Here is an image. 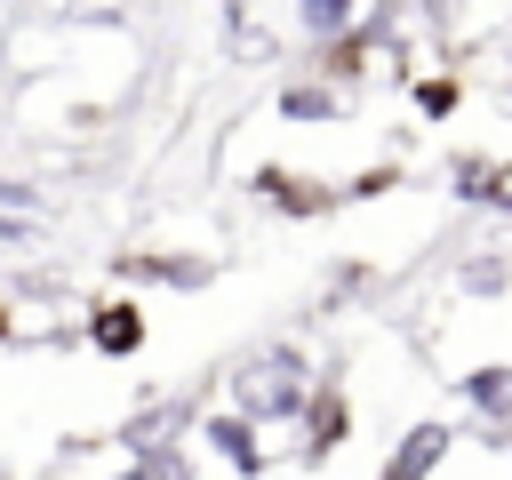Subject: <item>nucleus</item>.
I'll return each instance as SVG.
<instances>
[{
	"label": "nucleus",
	"mask_w": 512,
	"mask_h": 480,
	"mask_svg": "<svg viewBox=\"0 0 512 480\" xmlns=\"http://www.w3.org/2000/svg\"><path fill=\"white\" fill-rule=\"evenodd\" d=\"M312 384H320V376H312L304 344L272 336V344H256V352H240V360L224 368V408H232V416H248L256 432H264V424H288V432H296V416H304Z\"/></svg>",
	"instance_id": "f257e3e1"
},
{
	"label": "nucleus",
	"mask_w": 512,
	"mask_h": 480,
	"mask_svg": "<svg viewBox=\"0 0 512 480\" xmlns=\"http://www.w3.org/2000/svg\"><path fill=\"white\" fill-rule=\"evenodd\" d=\"M192 440H200V456H216L232 480H264V472H272V448H264V432H256L248 416H232V408H200Z\"/></svg>",
	"instance_id": "f03ea898"
},
{
	"label": "nucleus",
	"mask_w": 512,
	"mask_h": 480,
	"mask_svg": "<svg viewBox=\"0 0 512 480\" xmlns=\"http://www.w3.org/2000/svg\"><path fill=\"white\" fill-rule=\"evenodd\" d=\"M344 440H352V392H336V384H312V400H304V416H296V432H288L296 464H328Z\"/></svg>",
	"instance_id": "7ed1b4c3"
},
{
	"label": "nucleus",
	"mask_w": 512,
	"mask_h": 480,
	"mask_svg": "<svg viewBox=\"0 0 512 480\" xmlns=\"http://www.w3.org/2000/svg\"><path fill=\"white\" fill-rule=\"evenodd\" d=\"M448 448H456V424H448V416H416V424L392 440V456L376 464V480H432V472L448 464Z\"/></svg>",
	"instance_id": "20e7f679"
},
{
	"label": "nucleus",
	"mask_w": 512,
	"mask_h": 480,
	"mask_svg": "<svg viewBox=\"0 0 512 480\" xmlns=\"http://www.w3.org/2000/svg\"><path fill=\"white\" fill-rule=\"evenodd\" d=\"M80 336H88V352H96V360H136V352H144V336H152V320H144V304L104 296V304H88Z\"/></svg>",
	"instance_id": "39448f33"
},
{
	"label": "nucleus",
	"mask_w": 512,
	"mask_h": 480,
	"mask_svg": "<svg viewBox=\"0 0 512 480\" xmlns=\"http://www.w3.org/2000/svg\"><path fill=\"white\" fill-rule=\"evenodd\" d=\"M192 424H200L192 400H144V408L120 424V448H128V456H144V448H184Z\"/></svg>",
	"instance_id": "423d86ee"
},
{
	"label": "nucleus",
	"mask_w": 512,
	"mask_h": 480,
	"mask_svg": "<svg viewBox=\"0 0 512 480\" xmlns=\"http://www.w3.org/2000/svg\"><path fill=\"white\" fill-rule=\"evenodd\" d=\"M120 280H160V288H176V296H200V288H216V256H192V248L120 256Z\"/></svg>",
	"instance_id": "0eeeda50"
},
{
	"label": "nucleus",
	"mask_w": 512,
	"mask_h": 480,
	"mask_svg": "<svg viewBox=\"0 0 512 480\" xmlns=\"http://www.w3.org/2000/svg\"><path fill=\"white\" fill-rule=\"evenodd\" d=\"M456 400L472 424H512V360H472L456 376Z\"/></svg>",
	"instance_id": "6e6552de"
},
{
	"label": "nucleus",
	"mask_w": 512,
	"mask_h": 480,
	"mask_svg": "<svg viewBox=\"0 0 512 480\" xmlns=\"http://www.w3.org/2000/svg\"><path fill=\"white\" fill-rule=\"evenodd\" d=\"M256 192H264V208H280V216H328V208H336V184L296 176V168H256Z\"/></svg>",
	"instance_id": "1a4fd4ad"
},
{
	"label": "nucleus",
	"mask_w": 512,
	"mask_h": 480,
	"mask_svg": "<svg viewBox=\"0 0 512 480\" xmlns=\"http://www.w3.org/2000/svg\"><path fill=\"white\" fill-rule=\"evenodd\" d=\"M448 200H464V208H504V168H496L488 152H456V160H448Z\"/></svg>",
	"instance_id": "9d476101"
},
{
	"label": "nucleus",
	"mask_w": 512,
	"mask_h": 480,
	"mask_svg": "<svg viewBox=\"0 0 512 480\" xmlns=\"http://www.w3.org/2000/svg\"><path fill=\"white\" fill-rule=\"evenodd\" d=\"M456 296H472V304L512 296V248H472V256L456 264Z\"/></svg>",
	"instance_id": "9b49d317"
},
{
	"label": "nucleus",
	"mask_w": 512,
	"mask_h": 480,
	"mask_svg": "<svg viewBox=\"0 0 512 480\" xmlns=\"http://www.w3.org/2000/svg\"><path fill=\"white\" fill-rule=\"evenodd\" d=\"M280 120L328 128V120H344V96H336L328 80H312V72H304V80H288V88H280Z\"/></svg>",
	"instance_id": "f8f14e48"
},
{
	"label": "nucleus",
	"mask_w": 512,
	"mask_h": 480,
	"mask_svg": "<svg viewBox=\"0 0 512 480\" xmlns=\"http://www.w3.org/2000/svg\"><path fill=\"white\" fill-rule=\"evenodd\" d=\"M360 24V0H296V32L312 40V48H328V40H344Z\"/></svg>",
	"instance_id": "ddd939ff"
},
{
	"label": "nucleus",
	"mask_w": 512,
	"mask_h": 480,
	"mask_svg": "<svg viewBox=\"0 0 512 480\" xmlns=\"http://www.w3.org/2000/svg\"><path fill=\"white\" fill-rule=\"evenodd\" d=\"M408 104H416V120H456L464 80H456V72H416V80H408Z\"/></svg>",
	"instance_id": "4468645a"
},
{
	"label": "nucleus",
	"mask_w": 512,
	"mask_h": 480,
	"mask_svg": "<svg viewBox=\"0 0 512 480\" xmlns=\"http://www.w3.org/2000/svg\"><path fill=\"white\" fill-rule=\"evenodd\" d=\"M368 280H376V272H368L360 256H336V272H328V296H320V304H352V296H368Z\"/></svg>",
	"instance_id": "2eb2a0df"
},
{
	"label": "nucleus",
	"mask_w": 512,
	"mask_h": 480,
	"mask_svg": "<svg viewBox=\"0 0 512 480\" xmlns=\"http://www.w3.org/2000/svg\"><path fill=\"white\" fill-rule=\"evenodd\" d=\"M376 192H400V168H392V160H376V168H360L352 184H336V200H376Z\"/></svg>",
	"instance_id": "dca6fc26"
},
{
	"label": "nucleus",
	"mask_w": 512,
	"mask_h": 480,
	"mask_svg": "<svg viewBox=\"0 0 512 480\" xmlns=\"http://www.w3.org/2000/svg\"><path fill=\"white\" fill-rule=\"evenodd\" d=\"M472 440H480L488 456H512V424H472Z\"/></svg>",
	"instance_id": "f3484780"
},
{
	"label": "nucleus",
	"mask_w": 512,
	"mask_h": 480,
	"mask_svg": "<svg viewBox=\"0 0 512 480\" xmlns=\"http://www.w3.org/2000/svg\"><path fill=\"white\" fill-rule=\"evenodd\" d=\"M24 240H32V216H8L0 208V248H24Z\"/></svg>",
	"instance_id": "a211bd4d"
},
{
	"label": "nucleus",
	"mask_w": 512,
	"mask_h": 480,
	"mask_svg": "<svg viewBox=\"0 0 512 480\" xmlns=\"http://www.w3.org/2000/svg\"><path fill=\"white\" fill-rule=\"evenodd\" d=\"M8 336H16V312H8V296H0V344H8Z\"/></svg>",
	"instance_id": "6ab92c4d"
},
{
	"label": "nucleus",
	"mask_w": 512,
	"mask_h": 480,
	"mask_svg": "<svg viewBox=\"0 0 512 480\" xmlns=\"http://www.w3.org/2000/svg\"><path fill=\"white\" fill-rule=\"evenodd\" d=\"M112 480H144V472H136V464H120V472H112Z\"/></svg>",
	"instance_id": "aec40b11"
},
{
	"label": "nucleus",
	"mask_w": 512,
	"mask_h": 480,
	"mask_svg": "<svg viewBox=\"0 0 512 480\" xmlns=\"http://www.w3.org/2000/svg\"><path fill=\"white\" fill-rule=\"evenodd\" d=\"M504 216H512V200H504Z\"/></svg>",
	"instance_id": "412c9836"
}]
</instances>
